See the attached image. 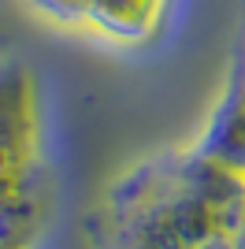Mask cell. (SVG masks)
Instances as JSON below:
<instances>
[{"mask_svg": "<svg viewBox=\"0 0 245 249\" xmlns=\"http://www.w3.org/2000/svg\"><path fill=\"white\" fill-rule=\"evenodd\" d=\"M101 249H245V178L201 149L138 164L97 219Z\"/></svg>", "mask_w": 245, "mask_h": 249, "instance_id": "6da1fadb", "label": "cell"}, {"mask_svg": "<svg viewBox=\"0 0 245 249\" xmlns=\"http://www.w3.org/2000/svg\"><path fill=\"white\" fill-rule=\"evenodd\" d=\"M45 123L26 63L0 60V242H37L52 190L45 171Z\"/></svg>", "mask_w": 245, "mask_h": 249, "instance_id": "7a4b0ae2", "label": "cell"}, {"mask_svg": "<svg viewBox=\"0 0 245 249\" xmlns=\"http://www.w3.org/2000/svg\"><path fill=\"white\" fill-rule=\"evenodd\" d=\"M175 15V0H89L82 30L122 49L153 45Z\"/></svg>", "mask_w": 245, "mask_h": 249, "instance_id": "3957f363", "label": "cell"}, {"mask_svg": "<svg viewBox=\"0 0 245 249\" xmlns=\"http://www.w3.org/2000/svg\"><path fill=\"white\" fill-rule=\"evenodd\" d=\"M197 149L245 178V56L242 52H238L227 97L219 101V108H215L204 138L197 142Z\"/></svg>", "mask_w": 245, "mask_h": 249, "instance_id": "277c9868", "label": "cell"}, {"mask_svg": "<svg viewBox=\"0 0 245 249\" xmlns=\"http://www.w3.org/2000/svg\"><path fill=\"white\" fill-rule=\"evenodd\" d=\"M26 4H30L37 15L60 22V26H82L86 4H89V0H26Z\"/></svg>", "mask_w": 245, "mask_h": 249, "instance_id": "5b68a950", "label": "cell"}, {"mask_svg": "<svg viewBox=\"0 0 245 249\" xmlns=\"http://www.w3.org/2000/svg\"><path fill=\"white\" fill-rule=\"evenodd\" d=\"M0 249H34L30 242H0Z\"/></svg>", "mask_w": 245, "mask_h": 249, "instance_id": "8992f818", "label": "cell"}, {"mask_svg": "<svg viewBox=\"0 0 245 249\" xmlns=\"http://www.w3.org/2000/svg\"><path fill=\"white\" fill-rule=\"evenodd\" d=\"M242 56H245V45H242Z\"/></svg>", "mask_w": 245, "mask_h": 249, "instance_id": "52a82bcc", "label": "cell"}]
</instances>
